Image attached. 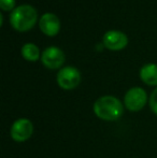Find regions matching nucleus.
Instances as JSON below:
<instances>
[{
    "mask_svg": "<svg viewBox=\"0 0 157 158\" xmlns=\"http://www.w3.org/2000/svg\"><path fill=\"white\" fill-rule=\"evenodd\" d=\"M94 113L98 118L107 122L118 121L124 114V106L118 98L114 96H102L95 101Z\"/></svg>",
    "mask_w": 157,
    "mask_h": 158,
    "instance_id": "nucleus-1",
    "label": "nucleus"
},
{
    "mask_svg": "<svg viewBox=\"0 0 157 158\" xmlns=\"http://www.w3.org/2000/svg\"><path fill=\"white\" fill-rule=\"evenodd\" d=\"M38 19L37 10L30 4H22L15 8L10 15V23L19 31L31 29Z\"/></svg>",
    "mask_w": 157,
    "mask_h": 158,
    "instance_id": "nucleus-2",
    "label": "nucleus"
},
{
    "mask_svg": "<svg viewBox=\"0 0 157 158\" xmlns=\"http://www.w3.org/2000/svg\"><path fill=\"white\" fill-rule=\"evenodd\" d=\"M57 84L63 89L70 90L78 87L81 82V73L76 68L72 66L64 67L57 73Z\"/></svg>",
    "mask_w": 157,
    "mask_h": 158,
    "instance_id": "nucleus-3",
    "label": "nucleus"
},
{
    "mask_svg": "<svg viewBox=\"0 0 157 158\" xmlns=\"http://www.w3.org/2000/svg\"><path fill=\"white\" fill-rule=\"evenodd\" d=\"M147 101V95L143 88L132 87L126 93L124 97V104L131 112L142 110Z\"/></svg>",
    "mask_w": 157,
    "mask_h": 158,
    "instance_id": "nucleus-4",
    "label": "nucleus"
},
{
    "mask_svg": "<svg viewBox=\"0 0 157 158\" xmlns=\"http://www.w3.org/2000/svg\"><path fill=\"white\" fill-rule=\"evenodd\" d=\"M34 133V124L28 118H19L12 124L10 129L11 138L15 142H25Z\"/></svg>",
    "mask_w": 157,
    "mask_h": 158,
    "instance_id": "nucleus-5",
    "label": "nucleus"
},
{
    "mask_svg": "<svg viewBox=\"0 0 157 158\" xmlns=\"http://www.w3.org/2000/svg\"><path fill=\"white\" fill-rule=\"evenodd\" d=\"M41 61L48 69H58L65 63V54L57 46H48L41 55Z\"/></svg>",
    "mask_w": 157,
    "mask_h": 158,
    "instance_id": "nucleus-6",
    "label": "nucleus"
},
{
    "mask_svg": "<svg viewBox=\"0 0 157 158\" xmlns=\"http://www.w3.org/2000/svg\"><path fill=\"white\" fill-rule=\"evenodd\" d=\"M103 44L111 51L123 50L128 43V38L124 32L119 30H109L103 35Z\"/></svg>",
    "mask_w": 157,
    "mask_h": 158,
    "instance_id": "nucleus-7",
    "label": "nucleus"
},
{
    "mask_svg": "<svg viewBox=\"0 0 157 158\" xmlns=\"http://www.w3.org/2000/svg\"><path fill=\"white\" fill-rule=\"evenodd\" d=\"M40 29L46 35H56L60 29V21L53 13H45L41 16L39 22Z\"/></svg>",
    "mask_w": 157,
    "mask_h": 158,
    "instance_id": "nucleus-8",
    "label": "nucleus"
},
{
    "mask_svg": "<svg viewBox=\"0 0 157 158\" xmlns=\"http://www.w3.org/2000/svg\"><path fill=\"white\" fill-rule=\"evenodd\" d=\"M140 79L150 86H157V64H147L140 69Z\"/></svg>",
    "mask_w": 157,
    "mask_h": 158,
    "instance_id": "nucleus-9",
    "label": "nucleus"
},
{
    "mask_svg": "<svg viewBox=\"0 0 157 158\" xmlns=\"http://www.w3.org/2000/svg\"><path fill=\"white\" fill-rule=\"evenodd\" d=\"M22 55L26 60L36 61L40 58V51L34 43H26L22 48Z\"/></svg>",
    "mask_w": 157,
    "mask_h": 158,
    "instance_id": "nucleus-10",
    "label": "nucleus"
},
{
    "mask_svg": "<svg viewBox=\"0 0 157 158\" xmlns=\"http://www.w3.org/2000/svg\"><path fill=\"white\" fill-rule=\"evenodd\" d=\"M149 104H150V108H151L152 112L157 115V87L152 92L151 97H150V99H149Z\"/></svg>",
    "mask_w": 157,
    "mask_h": 158,
    "instance_id": "nucleus-11",
    "label": "nucleus"
},
{
    "mask_svg": "<svg viewBox=\"0 0 157 158\" xmlns=\"http://www.w3.org/2000/svg\"><path fill=\"white\" fill-rule=\"evenodd\" d=\"M15 0H0V8L3 11L14 10Z\"/></svg>",
    "mask_w": 157,
    "mask_h": 158,
    "instance_id": "nucleus-12",
    "label": "nucleus"
}]
</instances>
